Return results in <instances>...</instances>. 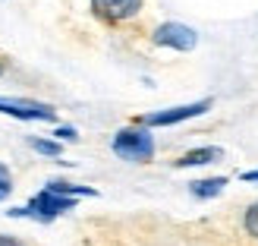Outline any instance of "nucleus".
<instances>
[{
  "mask_svg": "<svg viewBox=\"0 0 258 246\" xmlns=\"http://www.w3.org/2000/svg\"><path fill=\"white\" fill-rule=\"evenodd\" d=\"M110 149L117 152V158L129 161V164H148L154 158V136H151V126H142L133 123L120 129L117 136L110 139Z\"/></svg>",
  "mask_w": 258,
  "mask_h": 246,
  "instance_id": "obj_1",
  "label": "nucleus"
},
{
  "mask_svg": "<svg viewBox=\"0 0 258 246\" xmlns=\"http://www.w3.org/2000/svg\"><path fill=\"white\" fill-rule=\"evenodd\" d=\"M211 105H214L211 98H202V101H192V105H176V108H164V111L142 114V117H136V123H142V126H173V123H186L192 117L208 114Z\"/></svg>",
  "mask_w": 258,
  "mask_h": 246,
  "instance_id": "obj_2",
  "label": "nucleus"
},
{
  "mask_svg": "<svg viewBox=\"0 0 258 246\" xmlns=\"http://www.w3.org/2000/svg\"><path fill=\"white\" fill-rule=\"evenodd\" d=\"M0 114L16 117V120H44V123L57 120V108L44 105V101H35V98H7V95H0Z\"/></svg>",
  "mask_w": 258,
  "mask_h": 246,
  "instance_id": "obj_3",
  "label": "nucleus"
},
{
  "mask_svg": "<svg viewBox=\"0 0 258 246\" xmlns=\"http://www.w3.org/2000/svg\"><path fill=\"white\" fill-rule=\"evenodd\" d=\"M73 209H76V196H60V192L47 189V186L29 199V218L44 221V224L54 221V218L63 215V212H73Z\"/></svg>",
  "mask_w": 258,
  "mask_h": 246,
  "instance_id": "obj_4",
  "label": "nucleus"
},
{
  "mask_svg": "<svg viewBox=\"0 0 258 246\" xmlns=\"http://www.w3.org/2000/svg\"><path fill=\"white\" fill-rule=\"evenodd\" d=\"M151 41L158 47H170V51H192L199 44V32L192 25H183V22H161L158 29L151 32Z\"/></svg>",
  "mask_w": 258,
  "mask_h": 246,
  "instance_id": "obj_5",
  "label": "nucleus"
},
{
  "mask_svg": "<svg viewBox=\"0 0 258 246\" xmlns=\"http://www.w3.org/2000/svg\"><path fill=\"white\" fill-rule=\"evenodd\" d=\"M142 7H145V0H92V13L107 25H120L139 16Z\"/></svg>",
  "mask_w": 258,
  "mask_h": 246,
  "instance_id": "obj_6",
  "label": "nucleus"
},
{
  "mask_svg": "<svg viewBox=\"0 0 258 246\" xmlns=\"http://www.w3.org/2000/svg\"><path fill=\"white\" fill-rule=\"evenodd\" d=\"M224 158V149L217 145H202V149H189L186 155H179L173 161V167H205V164H214Z\"/></svg>",
  "mask_w": 258,
  "mask_h": 246,
  "instance_id": "obj_7",
  "label": "nucleus"
},
{
  "mask_svg": "<svg viewBox=\"0 0 258 246\" xmlns=\"http://www.w3.org/2000/svg\"><path fill=\"white\" fill-rule=\"evenodd\" d=\"M224 186H227V177H205V180H192L189 192L196 199H214L224 192Z\"/></svg>",
  "mask_w": 258,
  "mask_h": 246,
  "instance_id": "obj_8",
  "label": "nucleus"
},
{
  "mask_svg": "<svg viewBox=\"0 0 258 246\" xmlns=\"http://www.w3.org/2000/svg\"><path fill=\"white\" fill-rule=\"evenodd\" d=\"M47 189L60 192V196H98L95 186H79V183H70V180H47Z\"/></svg>",
  "mask_w": 258,
  "mask_h": 246,
  "instance_id": "obj_9",
  "label": "nucleus"
},
{
  "mask_svg": "<svg viewBox=\"0 0 258 246\" xmlns=\"http://www.w3.org/2000/svg\"><path fill=\"white\" fill-rule=\"evenodd\" d=\"M29 145L38 155H47V158H60L63 155V142L60 139H44V136H29Z\"/></svg>",
  "mask_w": 258,
  "mask_h": 246,
  "instance_id": "obj_10",
  "label": "nucleus"
},
{
  "mask_svg": "<svg viewBox=\"0 0 258 246\" xmlns=\"http://www.w3.org/2000/svg\"><path fill=\"white\" fill-rule=\"evenodd\" d=\"M242 227H246V234L258 240V202H252L246 209V218H242Z\"/></svg>",
  "mask_w": 258,
  "mask_h": 246,
  "instance_id": "obj_11",
  "label": "nucleus"
},
{
  "mask_svg": "<svg viewBox=\"0 0 258 246\" xmlns=\"http://www.w3.org/2000/svg\"><path fill=\"white\" fill-rule=\"evenodd\" d=\"M54 136H57L60 142H76V139H79L76 126H57V129H54Z\"/></svg>",
  "mask_w": 258,
  "mask_h": 246,
  "instance_id": "obj_12",
  "label": "nucleus"
},
{
  "mask_svg": "<svg viewBox=\"0 0 258 246\" xmlns=\"http://www.w3.org/2000/svg\"><path fill=\"white\" fill-rule=\"evenodd\" d=\"M10 189H13V177H10V171H7V167L0 164V192H4V196H7Z\"/></svg>",
  "mask_w": 258,
  "mask_h": 246,
  "instance_id": "obj_13",
  "label": "nucleus"
},
{
  "mask_svg": "<svg viewBox=\"0 0 258 246\" xmlns=\"http://www.w3.org/2000/svg\"><path fill=\"white\" fill-rule=\"evenodd\" d=\"M0 246H25L19 237H10V234H0Z\"/></svg>",
  "mask_w": 258,
  "mask_h": 246,
  "instance_id": "obj_14",
  "label": "nucleus"
},
{
  "mask_svg": "<svg viewBox=\"0 0 258 246\" xmlns=\"http://www.w3.org/2000/svg\"><path fill=\"white\" fill-rule=\"evenodd\" d=\"M242 180H246V183H258V167H255V171H246Z\"/></svg>",
  "mask_w": 258,
  "mask_h": 246,
  "instance_id": "obj_15",
  "label": "nucleus"
},
{
  "mask_svg": "<svg viewBox=\"0 0 258 246\" xmlns=\"http://www.w3.org/2000/svg\"><path fill=\"white\" fill-rule=\"evenodd\" d=\"M4 73H7V63H4V60H0V76H4Z\"/></svg>",
  "mask_w": 258,
  "mask_h": 246,
  "instance_id": "obj_16",
  "label": "nucleus"
},
{
  "mask_svg": "<svg viewBox=\"0 0 258 246\" xmlns=\"http://www.w3.org/2000/svg\"><path fill=\"white\" fill-rule=\"evenodd\" d=\"M0 199H4V192H0Z\"/></svg>",
  "mask_w": 258,
  "mask_h": 246,
  "instance_id": "obj_17",
  "label": "nucleus"
}]
</instances>
